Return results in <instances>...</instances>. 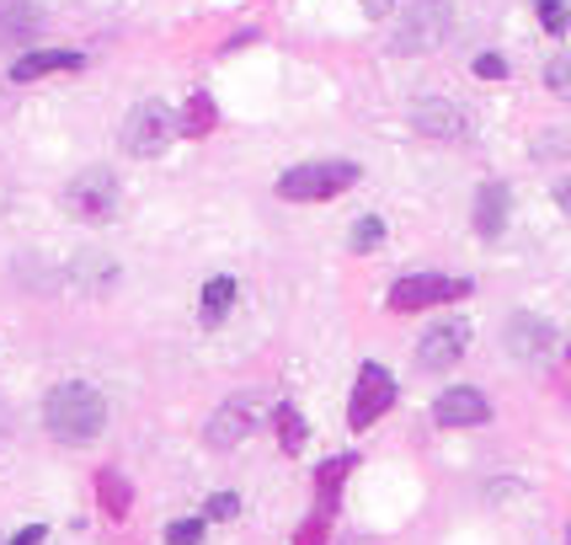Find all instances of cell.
Segmentation results:
<instances>
[{
    "label": "cell",
    "mask_w": 571,
    "mask_h": 545,
    "mask_svg": "<svg viewBox=\"0 0 571 545\" xmlns=\"http://www.w3.org/2000/svg\"><path fill=\"white\" fill-rule=\"evenodd\" d=\"M43 423H49V433L60 444H91L107 428V401H102V391H91L81 380H64L43 401Z\"/></svg>",
    "instance_id": "obj_1"
},
{
    "label": "cell",
    "mask_w": 571,
    "mask_h": 545,
    "mask_svg": "<svg viewBox=\"0 0 571 545\" xmlns=\"http://www.w3.org/2000/svg\"><path fill=\"white\" fill-rule=\"evenodd\" d=\"M359 187V166L353 161H310V166H294L278 177V198L289 204H326L336 193Z\"/></svg>",
    "instance_id": "obj_2"
},
{
    "label": "cell",
    "mask_w": 571,
    "mask_h": 545,
    "mask_svg": "<svg viewBox=\"0 0 571 545\" xmlns=\"http://www.w3.org/2000/svg\"><path fill=\"white\" fill-rule=\"evenodd\" d=\"M454 38V11L449 0H412L401 11V28H395V49L401 54H433Z\"/></svg>",
    "instance_id": "obj_3"
},
{
    "label": "cell",
    "mask_w": 571,
    "mask_h": 545,
    "mask_svg": "<svg viewBox=\"0 0 571 545\" xmlns=\"http://www.w3.org/2000/svg\"><path fill=\"white\" fill-rule=\"evenodd\" d=\"M172 140H177L172 107H166V102H134V113L123 119V151L150 161V155H160Z\"/></svg>",
    "instance_id": "obj_4"
},
{
    "label": "cell",
    "mask_w": 571,
    "mask_h": 545,
    "mask_svg": "<svg viewBox=\"0 0 571 545\" xmlns=\"http://www.w3.org/2000/svg\"><path fill=\"white\" fill-rule=\"evenodd\" d=\"M470 295V284L465 278H444V272H412V278H401L391 289V310L395 316H417L427 305H444V300H465Z\"/></svg>",
    "instance_id": "obj_5"
},
{
    "label": "cell",
    "mask_w": 571,
    "mask_h": 545,
    "mask_svg": "<svg viewBox=\"0 0 571 545\" xmlns=\"http://www.w3.org/2000/svg\"><path fill=\"white\" fill-rule=\"evenodd\" d=\"M391 401H395V380L380 369V363H363L359 385H353V407H347V428H353V433L374 428L385 412H391Z\"/></svg>",
    "instance_id": "obj_6"
},
{
    "label": "cell",
    "mask_w": 571,
    "mask_h": 545,
    "mask_svg": "<svg viewBox=\"0 0 571 545\" xmlns=\"http://www.w3.org/2000/svg\"><path fill=\"white\" fill-rule=\"evenodd\" d=\"M412 128H417L422 140H438V145H459V140H470V113L449 102V96H427L417 102V113H412Z\"/></svg>",
    "instance_id": "obj_7"
},
{
    "label": "cell",
    "mask_w": 571,
    "mask_h": 545,
    "mask_svg": "<svg viewBox=\"0 0 571 545\" xmlns=\"http://www.w3.org/2000/svg\"><path fill=\"white\" fill-rule=\"evenodd\" d=\"M64 204H70V214H81V219L96 225V219H107V214L118 209V177L107 166H91V172H81V177L70 182Z\"/></svg>",
    "instance_id": "obj_8"
},
{
    "label": "cell",
    "mask_w": 571,
    "mask_h": 545,
    "mask_svg": "<svg viewBox=\"0 0 571 545\" xmlns=\"http://www.w3.org/2000/svg\"><path fill=\"white\" fill-rule=\"evenodd\" d=\"M465 342H470L465 321H438V327H427V332H422L417 363L427 369V374H438V369H449V363L465 359Z\"/></svg>",
    "instance_id": "obj_9"
},
{
    "label": "cell",
    "mask_w": 571,
    "mask_h": 545,
    "mask_svg": "<svg viewBox=\"0 0 571 545\" xmlns=\"http://www.w3.org/2000/svg\"><path fill=\"white\" fill-rule=\"evenodd\" d=\"M491 418V401L481 391H470V385H454V391L438 395V407H433V423L438 428H481Z\"/></svg>",
    "instance_id": "obj_10"
},
{
    "label": "cell",
    "mask_w": 571,
    "mask_h": 545,
    "mask_svg": "<svg viewBox=\"0 0 571 545\" xmlns=\"http://www.w3.org/2000/svg\"><path fill=\"white\" fill-rule=\"evenodd\" d=\"M251 428H257V407L251 401H225L209 418V428H204V444L209 450H236V444H246Z\"/></svg>",
    "instance_id": "obj_11"
},
{
    "label": "cell",
    "mask_w": 571,
    "mask_h": 545,
    "mask_svg": "<svg viewBox=\"0 0 571 545\" xmlns=\"http://www.w3.org/2000/svg\"><path fill=\"white\" fill-rule=\"evenodd\" d=\"M81 64H86V54H75V49H32V54L11 60V81L28 86V81H43V75H70Z\"/></svg>",
    "instance_id": "obj_12"
},
{
    "label": "cell",
    "mask_w": 571,
    "mask_h": 545,
    "mask_svg": "<svg viewBox=\"0 0 571 545\" xmlns=\"http://www.w3.org/2000/svg\"><path fill=\"white\" fill-rule=\"evenodd\" d=\"M508 348L518 353V359H544V353L556 348V332L544 327L540 316H512V327H508Z\"/></svg>",
    "instance_id": "obj_13"
},
{
    "label": "cell",
    "mask_w": 571,
    "mask_h": 545,
    "mask_svg": "<svg viewBox=\"0 0 571 545\" xmlns=\"http://www.w3.org/2000/svg\"><path fill=\"white\" fill-rule=\"evenodd\" d=\"M476 230L481 236H502L508 230V187L502 182H486L476 193Z\"/></svg>",
    "instance_id": "obj_14"
},
{
    "label": "cell",
    "mask_w": 571,
    "mask_h": 545,
    "mask_svg": "<svg viewBox=\"0 0 571 545\" xmlns=\"http://www.w3.org/2000/svg\"><path fill=\"white\" fill-rule=\"evenodd\" d=\"M214 119H219V113H214V96H204V91H198V96H187V107L177 113V134H187V140H204V134L214 128Z\"/></svg>",
    "instance_id": "obj_15"
},
{
    "label": "cell",
    "mask_w": 571,
    "mask_h": 545,
    "mask_svg": "<svg viewBox=\"0 0 571 545\" xmlns=\"http://www.w3.org/2000/svg\"><path fill=\"white\" fill-rule=\"evenodd\" d=\"M230 305H236V278H209L204 284V327H219L225 316H230Z\"/></svg>",
    "instance_id": "obj_16"
},
{
    "label": "cell",
    "mask_w": 571,
    "mask_h": 545,
    "mask_svg": "<svg viewBox=\"0 0 571 545\" xmlns=\"http://www.w3.org/2000/svg\"><path fill=\"white\" fill-rule=\"evenodd\" d=\"M38 28L32 0H0V38H28Z\"/></svg>",
    "instance_id": "obj_17"
},
{
    "label": "cell",
    "mask_w": 571,
    "mask_h": 545,
    "mask_svg": "<svg viewBox=\"0 0 571 545\" xmlns=\"http://www.w3.org/2000/svg\"><path fill=\"white\" fill-rule=\"evenodd\" d=\"M272 428H278V444H283V454H300L304 450V423H300V412H294L289 401H278V407H272Z\"/></svg>",
    "instance_id": "obj_18"
},
{
    "label": "cell",
    "mask_w": 571,
    "mask_h": 545,
    "mask_svg": "<svg viewBox=\"0 0 571 545\" xmlns=\"http://www.w3.org/2000/svg\"><path fill=\"white\" fill-rule=\"evenodd\" d=\"M96 497H102V508L113 518L128 514V482H123L118 471H107V476H96Z\"/></svg>",
    "instance_id": "obj_19"
},
{
    "label": "cell",
    "mask_w": 571,
    "mask_h": 545,
    "mask_svg": "<svg viewBox=\"0 0 571 545\" xmlns=\"http://www.w3.org/2000/svg\"><path fill=\"white\" fill-rule=\"evenodd\" d=\"M353 465H359V454H342V460H331V465H321V476H315V486H321V497H326V503H336V482H342V476H347Z\"/></svg>",
    "instance_id": "obj_20"
},
{
    "label": "cell",
    "mask_w": 571,
    "mask_h": 545,
    "mask_svg": "<svg viewBox=\"0 0 571 545\" xmlns=\"http://www.w3.org/2000/svg\"><path fill=\"white\" fill-rule=\"evenodd\" d=\"M380 241H385V219L380 214H368V219L353 225V251H374Z\"/></svg>",
    "instance_id": "obj_21"
},
{
    "label": "cell",
    "mask_w": 571,
    "mask_h": 545,
    "mask_svg": "<svg viewBox=\"0 0 571 545\" xmlns=\"http://www.w3.org/2000/svg\"><path fill=\"white\" fill-rule=\"evenodd\" d=\"M166 545H204V518H177V524H166Z\"/></svg>",
    "instance_id": "obj_22"
},
{
    "label": "cell",
    "mask_w": 571,
    "mask_h": 545,
    "mask_svg": "<svg viewBox=\"0 0 571 545\" xmlns=\"http://www.w3.org/2000/svg\"><path fill=\"white\" fill-rule=\"evenodd\" d=\"M540 22L550 38H561V32H567V6H561V0H540Z\"/></svg>",
    "instance_id": "obj_23"
},
{
    "label": "cell",
    "mask_w": 571,
    "mask_h": 545,
    "mask_svg": "<svg viewBox=\"0 0 571 545\" xmlns=\"http://www.w3.org/2000/svg\"><path fill=\"white\" fill-rule=\"evenodd\" d=\"M241 514V497L236 492H214L209 497V518H236Z\"/></svg>",
    "instance_id": "obj_24"
},
{
    "label": "cell",
    "mask_w": 571,
    "mask_h": 545,
    "mask_svg": "<svg viewBox=\"0 0 571 545\" xmlns=\"http://www.w3.org/2000/svg\"><path fill=\"white\" fill-rule=\"evenodd\" d=\"M294 545H326V518H304Z\"/></svg>",
    "instance_id": "obj_25"
},
{
    "label": "cell",
    "mask_w": 571,
    "mask_h": 545,
    "mask_svg": "<svg viewBox=\"0 0 571 545\" xmlns=\"http://www.w3.org/2000/svg\"><path fill=\"white\" fill-rule=\"evenodd\" d=\"M470 70H476V75H481V81H502V75H508V64L497 60V54H481V60L470 64Z\"/></svg>",
    "instance_id": "obj_26"
},
{
    "label": "cell",
    "mask_w": 571,
    "mask_h": 545,
    "mask_svg": "<svg viewBox=\"0 0 571 545\" xmlns=\"http://www.w3.org/2000/svg\"><path fill=\"white\" fill-rule=\"evenodd\" d=\"M43 535H49V524H28V529H22L11 545H43Z\"/></svg>",
    "instance_id": "obj_27"
},
{
    "label": "cell",
    "mask_w": 571,
    "mask_h": 545,
    "mask_svg": "<svg viewBox=\"0 0 571 545\" xmlns=\"http://www.w3.org/2000/svg\"><path fill=\"white\" fill-rule=\"evenodd\" d=\"M363 11H368V17H391L395 0H363Z\"/></svg>",
    "instance_id": "obj_28"
}]
</instances>
